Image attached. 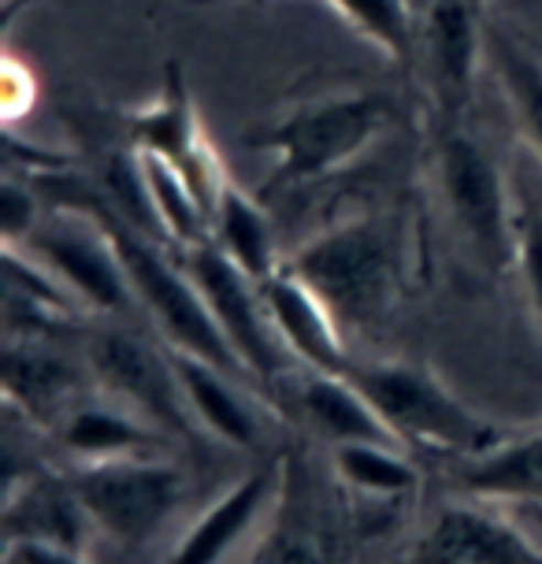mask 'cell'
Masks as SVG:
<instances>
[{"mask_svg": "<svg viewBox=\"0 0 542 564\" xmlns=\"http://www.w3.org/2000/svg\"><path fill=\"white\" fill-rule=\"evenodd\" d=\"M283 264L324 301L343 330H371L394 308L401 238L390 216H354L301 241Z\"/></svg>", "mask_w": 542, "mask_h": 564, "instance_id": "obj_1", "label": "cell"}, {"mask_svg": "<svg viewBox=\"0 0 542 564\" xmlns=\"http://www.w3.org/2000/svg\"><path fill=\"white\" fill-rule=\"evenodd\" d=\"M78 208H89L100 224L108 227V235H112L119 249V260H123V268H127L130 290H134V297H138V308H142V316L153 324L160 341H164L167 349L189 352V357H200V360H208V365L242 379L246 376L242 360L227 346L224 330H219L205 294L197 290L194 275L186 271L178 249L167 246L164 238H153V235H145V230H138L134 224H127V219L116 216L100 197L78 200Z\"/></svg>", "mask_w": 542, "mask_h": 564, "instance_id": "obj_2", "label": "cell"}, {"mask_svg": "<svg viewBox=\"0 0 542 564\" xmlns=\"http://www.w3.org/2000/svg\"><path fill=\"white\" fill-rule=\"evenodd\" d=\"M390 116L394 105L383 94H330L290 108L275 123L249 134L246 145L275 156L271 186H305L357 164L383 138Z\"/></svg>", "mask_w": 542, "mask_h": 564, "instance_id": "obj_3", "label": "cell"}, {"mask_svg": "<svg viewBox=\"0 0 542 564\" xmlns=\"http://www.w3.org/2000/svg\"><path fill=\"white\" fill-rule=\"evenodd\" d=\"M435 183L446 224L487 268H509L517 257V212L498 160L465 123L438 127Z\"/></svg>", "mask_w": 542, "mask_h": 564, "instance_id": "obj_4", "label": "cell"}, {"mask_svg": "<svg viewBox=\"0 0 542 564\" xmlns=\"http://www.w3.org/2000/svg\"><path fill=\"white\" fill-rule=\"evenodd\" d=\"M349 379L365 390V398L387 420L401 446H435L479 457L501 442L484 416H476L465 401H457V394H449L443 382L420 365H405V360L354 365Z\"/></svg>", "mask_w": 542, "mask_h": 564, "instance_id": "obj_5", "label": "cell"}, {"mask_svg": "<svg viewBox=\"0 0 542 564\" xmlns=\"http://www.w3.org/2000/svg\"><path fill=\"white\" fill-rule=\"evenodd\" d=\"M72 487L94 528L123 546L156 539L186 498L183 471L160 453L89 460L75 471Z\"/></svg>", "mask_w": 542, "mask_h": 564, "instance_id": "obj_6", "label": "cell"}, {"mask_svg": "<svg viewBox=\"0 0 542 564\" xmlns=\"http://www.w3.org/2000/svg\"><path fill=\"white\" fill-rule=\"evenodd\" d=\"M15 249L34 257L48 275H56L59 286L83 305V312L123 319V324L142 316L116 241L89 208L72 205L64 216L37 224Z\"/></svg>", "mask_w": 542, "mask_h": 564, "instance_id": "obj_7", "label": "cell"}, {"mask_svg": "<svg viewBox=\"0 0 542 564\" xmlns=\"http://www.w3.org/2000/svg\"><path fill=\"white\" fill-rule=\"evenodd\" d=\"M89 368L108 398L138 412L156 431L183 438L194 435V412L186 405L172 349L164 341H149L123 319H112L89 338Z\"/></svg>", "mask_w": 542, "mask_h": 564, "instance_id": "obj_8", "label": "cell"}, {"mask_svg": "<svg viewBox=\"0 0 542 564\" xmlns=\"http://www.w3.org/2000/svg\"><path fill=\"white\" fill-rule=\"evenodd\" d=\"M487 53V15L479 0H424L416 8V64L438 127L468 119L476 70Z\"/></svg>", "mask_w": 542, "mask_h": 564, "instance_id": "obj_9", "label": "cell"}, {"mask_svg": "<svg viewBox=\"0 0 542 564\" xmlns=\"http://www.w3.org/2000/svg\"><path fill=\"white\" fill-rule=\"evenodd\" d=\"M178 257H183L186 271L194 275L197 290L205 294L227 346L242 360L246 376H253L264 382V387H271V382L286 371L290 352L283 349V341L275 335V324H271V312H268L260 282L249 279L213 238L200 241V246L178 249Z\"/></svg>", "mask_w": 542, "mask_h": 564, "instance_id": "obj_10", "label": "cell"}, {"mask_svg": "<svg viewBox=\"0 0 542 564\" xmlns=\"http://www.w3.org/2000/svg\"><path fill=\"white\" fill-rule=\"evenodd\" d=\"M127 145L153 153L160 160H167L172 167H178L183 175L194 183L197 197L205 200L208 216H213V200L219 194V186L227 183V167L216 156L213 141H208L205 127L197 119L194 97H189V83L183 64H167L164 67V86L153 105L138 108L127 119Z\"/></svg>", "mask_w": 542, "mask_h": 564, "instance_id": "obj_11", "label": "cell"}, {"mask_svg": "<svg viewBox=\"0 0 542 564\" xmlns=\"http://www.w3.org/2000/svg\"><path fill=\"white\" fill-rule=\"evenodd\" d=\"M416 564H542V542L501 509L449 506L420 539Z\"/></svg>", "mask_w": 542, "mask_h": 564, "instance_id": "obj_12", "label": "cell"}, {"mask_svg": "<svg viewBox=\"0 0 542 564\" xmlns=\"http://www.w3.org/2000/svg\"><path fill=\"white\" fill-rule=\"evenodd\" d=\"M260 290H264L271 324H275V335L290 352V360L313 371H338V376H346L354 368V360L346 352L343 324L330 316V308L286 264Z\"/></svg>", "mask_w": 542, "mask_h": 564, "instance_id": "obj_13", "label": "cell"}, {"mask_svg": "<svg viewBox=\"0 0 542 564\" xmlns=\"http://www.w3.org/2000/svg\"><path fill=\"white\" fill-rule=\"evenodd\" d=\"M78 390H83V371L64 352L45 346L42 335H8L4 394L8 405L23 412L26 423L56 427L83 401Z\"/></svg>", "mask_w": 542, "mask_h": 564, "instance_id": "obj_14", "label": "cell"}, {"mask_svg": "<svg viewBox=\"0 0 542 564\" xmlns=\"http://www.w3.org/2000/svg\"><path fill=\"white\" fill-rule=\"evenodd\" d=\"M172 360L197 427L205 435L227 442V446L253 449L260 442V420L257 409L249 405L246 390L238 387V376H230V371L208 365L200 357H189V352L172 349Z\"/></svg>", "mask_w": 542, "mask_h": 564, "instance_id": "obj_15", "label": "cell"}, {"mask_svg": "<svg viewBox=\"0 0 542 564\" xmlns=\"http://www.w3.org/2000/svg\"><path fill=\"white\" fill-rule=\"evenodd\" d=\"M271 487L275 482H271L268 471H253V476L238 479L235 487L219 494L178 539L172 564H224L257 528L260 512L268 509Z\"/></svg>", "mask_w": 542, "mask_h": 564, "instance_id": "obj_16", "label": "cell"}, {"mask_svg": "<svg viewBox=\"0 0 542 564\" xmlns=\"http://www.w3.org/2000/svg\"><path fill=\"white\" fill-rule=\"evenodd\" d=\"M297 405L319 435L330 438V446H346V442H394L401 446L387 420L365 398V390L349 379V371L338 376V371L301 368Z\"/></svg>", "mask_w": 542, "mask_h": 564, "instance_id": "obj_17", "label": "cell"}, {"mask_svg": "<svg viewBox=\"0 0 542 564\" xmlns=\"http://www.w3.org/2000/svg\"><path fill=\"white\" fill-rule=\"evenodd\" d=\"M56 438L83 465L112 457H138V453H160V446H164V431H156L153 423L142 420L138 412H130L127 405H119L108 394L105 401H78L56 423Z\"/></svg>", "mask_w": 542, "mask_h": 564, "instance_id": "obj_18", "label": "cell"}, {"mask_svg": "<svg viewBox=\"0 0 542 564\" xmlns=\"http://www.w3.org/2000/svg\"><path fill=\"white\" fill-rule=\"evenodd\" d=\"M213 241L224 253L235 260L238 268L246 271L253 282H264L283 268L286 257H279V241H275V227H271L264 205L246 194L235 178H227L219 186V194L213 200Z\"/></svg>", "mask_w": 542, "mask_h": 564, "instance_id": "obj_19", "label": "cell"}, {"mask_svg": "<svg viewBox=\"0 0 542 564\" xmlns=\"http://www.w3.org/2000/svg\"><path fill=\"white\" fill-rule=\"evenodd\" d=\"M89 528H94V520L83 509L72 482L59 487L53 479H26L23 490L8 494V509H4L8 542L34 539V542H53V546L83 553Z\"/></svg>", "mask_w": 542, "mask_h": 564, "instance_id": "obj_20", "label": "cell"}, {"mask_svg": "<svg viewBox=\"0 0 542 564\" xmlns=\"http://www.w3.org/2000/svg\"><path fill=\"white\" fill-rule=\"evenodd\" d=\"M487 59L509 100L520 138L542 164V56L528 48V42H520L509 26L487 19Z\"/></svg>", "mask_w": 542, "mask_h": 564, "instance_id": "obj_21", "label": "cell"}, {"mask_svg": "<svg viewBox=\"0 0 542 564\" xmlns=\"http://www.w3.org/2000/svg\"><path fill=\"white\" fill-rule=\"evenodd\" d=\"M465 487L495 506L542 509V427L524 438L498 442L479 457H468Z\"/></svg>", "mask_w": 542, "mask_h": 564, "instance_id": "obj_22", "label": "cell"}, {"mask_svg": "<svg viewBox=\"0 0 542 564\" xmlns=\"http://www.w3.org/2000/svg\"><path fill=\"white\" fill-rule=\"evenodd\" d=\"M138 153V167H142V183L149 194V208H153L156 235L175 249L200 246V241L213 238V219H208L205 200L197 197L194 183L167 160L153 153Z\"/></svg>", "mask_w": 542, "mask_h": 564, "instance_id": "obj_23", "label": "cell"}, {"mask_svg": "<svg viewBox=\"0 0 542 564\" xmlns=\"http://www.w3.org/2000/svg\"><path fill=\"white\" fill-rule=\"evenodd\" d=\"M335 471L346 487L368 498H401L416 490L420 471L394 442H346L335 446Z\"/></svg>", "mask_w": 542, "mask_h": 564, "instance_id": "obj_24", "label": "cell"}, {"mask_svg": "<svg viewBox=\"0 0 542 564\" xmlns=\"http://www.w3.org/2000/svg\"><path fill=\"white\" fill-rule=\"evenodd\" d=\"M360 37H368L398 67L416 64V8L413 0H327Z\"/></svg>", "mask_w": 542, "mask_h": 564, "instance_id": "obj_25", "label": "cell"}, {"mask_svg": "<svg viewBox=\"0 0 542 564\" xmlns=\"http://www.w3.org/2000/svg\"><path fill=\"white\" fill-rule=\"evenodd\" d=\"M513 268L524 286L528 312L542 330V205H528L517 212V257Z\"/></svg>", "mask_w": 542, "mask_h": 564, "instance_id": "obj_26", "label": "cell"}, {"mask_svg": "<svg viewBox=\"0 0 542 564\" xmlns=\"http://www.w3.org/2000/svg\"><path fill=\"white\" fill-rule=\"evenodd\" d=\"M0 200H4V246H23L42 219H37V200L34 189H30V178L8 175L4 189H0Z\"/></svg>", "mask_w": 542, "mask_h": 564, "instance_id": "obj_27", "label": "cell"}, {"mask_svg": "<svg viewBox=\"0 0 542 564\" xmlns=\"http://www.w3.org/2000/svg\"><path fill=\"white\" fill-rule=\"evenodd\" d=\"M4 564H86V561L78 550L53 546V542H34V539H15L8 542Z\"/></svg>", "mask_w": 542, "mask_h": 564, "instance_id": "obj_28", "label": "cell"}, {"mask_svg": "<svg viewBox=\"0 0 542 564\" xmlns=\"http://www.w3.org/2000/svg\"><path fill=\"white\" fill-rule=\"evenodd\" d=\"M34 108V78H30L26 67H19L15 56H8L4 64V116L8 123L19 116H26Z\"/></svg>", "mask_w": 542, "mask_h": 564, "instance_id": "obj_29", "label": "cell"}, {"mask_svg": "<svg viewBox=\"0 0 542 564\" xmlns=\"http://www.w3.org/2000/svg\"><path fill=\"white\" fill-rule=\"evenodd\" d=\"M197 4H224V0H197Z\"/></svg>", "mask_w": 542, "mask_h": 564, "instance_id": "obj_30", "label": "cell"}]
</instances>
